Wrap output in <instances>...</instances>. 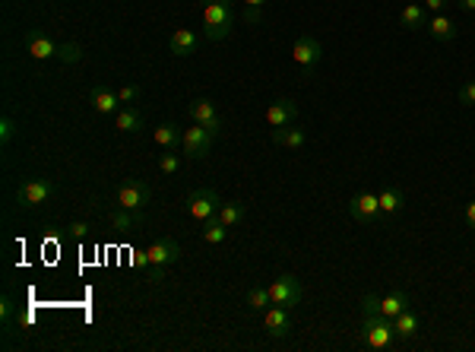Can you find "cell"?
<instances>
[{
  "label": "cell",
  "mask_w": 475,
  "mask_h": 352,
  "mask_svg": "<svg viewBox=\"0 0 475 352\" xmlns=\"http://www.w3.org/2000/svg\"><path fill=\"white\" fill-rule=\"evenodd\" d=\"M235 0H203V32L209 42H222L232 35L235 26V13H232Z\"/></svg>",
  "instance_id": "obj_1"
},
{
  "label": "cell",
  "mask_w": 475,
  "mask_h": 352,
  "mask_svg": "<svg viewBox=\"0 0 475 352\" xmlns=\"http://www.w3.org/2000/svg\"><path fill=\"white\" fill-rule=\"evenodd\" d=\"M178 260H181V241H174V238H155L152 245L137 257L140 267L152 270V280H162L165 270L172 267V263H178Z\"/></svg>",
  "instance_id": "obj_2"
},
{
  "label": "cell",
  "mask_w": 475,
  "mask_h": 352,
  "mask_svg": "<svg viewBox=\"0 0 475 352\" xmlns=\"http://www.w3.org/2000/svg\"><path fill=\"white\" fill-rule=\"evenodd\" d=\"M114 200L118 207H127V209H137V213H146L149 200H152V187L140 178H127L124 185L114 187Z\"/></svg>",
  "instance_id": "obj_3"
},
{
  "label": "cell",
  "mask_w": 475,
  "mask_h": 352,
  "mask_svg": "<svg viewBox=\"0 0 475 352\" xmlns=\"http://www.w3.org/2000/svg\"><path fill=\"white\" fill-rule=\"evenodd\" d=\"M362 340H364V346H371V349H390L393 340H396V334H393V321L384 317V314L364 317L362 321Z\"/></svg>",
  "instance_id": "obj_4"
},
{
  "label": "cell",
  "mask_w": 475,
  "mask_h": 352,
  "mask_svg": "<svg viewBox=\"0 0 475 352\" xmlns=\"http://www.w3.org/2000/svg\"><path fill=\"white\" fill-rule=\"evenodd\" d=\"M213 143H216V133H209L203 124H194V127H187L184 137H181V153H184V159H190V162L206 159Z\"/></svg>",
  "instance_id": "obj_5"
},
{
  "label": "cell",
  "mask_w": 475,
  "mask_h": 352,
  "mask_svg": "<svg viewBox=\"0 0 475 352\" xmlns=\"http://www.w3.org/2000/svg\"><path fill=\"white\" fill-rule=\"evenodd\" d=\"M219 203H222V197L213 191V187H196V191H190V194H187L184 209H187V216H190V219L206 222L209 216H216Z\"/></svg>",
  "instance_id": "obj_6"
},
{
  "label": "cell",
  "mask_w": 475,
  "mask_h": 352,
  "mask_svg": "<svg viewBox=\"0 0 475 352\" xmlns=\"http://www.w3.org/2000/svg\"><path fill=\"white\" fill-rule=\"evenodd\" d=\"M51 197H54V181L51 178H29V181H23L19 191H16V203L23 209H35V207H42V203H48Z\"/></svg>",
  "instance_id": "obj_7"
},
{
  "label": "cell",
  "mask_w": 475,
  "mask_h": 352,
  "mask_svg": "<svg viewBox=\"0 0 475 352\" xmlns=\"http://www.w3.org/2000/svg\"><path fill=\"white\" fill-rule=\"evenodd\" d=\"M301 295H304L301 282H298V276H291V273H282L279 280L269 286V299H273V304H285V308H295V304L301 302Z\"/></svg>",
  "instance_id": "obj_8"
},
{
  "label": "cell",
  "mask_w": 475,
  "mask_h": 352,
  "mask_svg": "<svg viewBox=\"0 0 475 352\" xmlns=\"http://www.w3.org/2000/svg\"><path fill=\"white\" fill-rule=\"evenodd\" d=\"M349 216L355 222H374V219H380V200H377V194L374 191H362V194H355V197L349 200Z\"/></svg>",
  "instance_id": "obj_9"
},
{
  "label": "cell",
  "mask_w": 475,
  "mask_h": 352,
  "mask_svg": "<svg viewBox=\"0 0 475 352\" xmlns=\"http://www.w3.org/2000/svg\"><path fill=\"white\" fill-rule=\"evenodd\" d=\"M187 114L194 118V124H203L209 133H216V137L222 133V118H219V111H216V105L209 99H194L187 105Z\"/></svg>",
  "instance_id": "obj_10"
},
{
  "label": "cell",
  "mask_w": 475,
  "mask_h": 352,
  "mask_svg": "<svg viewBox=\"0 0 475 352\" xmlns=\"http://www.w3.org/2000/svg\"><path fill=\"white\" fill-rule=\"evenodd\" d=\"M263 327H267V334L273 336V340L289 336L291 334V308H285V304H269V308L263 311Z\"/></svg>",
  "instance_id": "obj_11"
},
{
  "label": "cell",
  "mask_w": 475,
  "mask_h": 352,
  "mask_svg": "<svg viewBox=\"0 0 475 352\" xmlns=\"http://www.w3.org/2000/svg\"><path fill=\"white\" fill-rule=\"evenodd\" d=\"M320 57H323V45L317 42L314 35H298V42H295V48H291V60H295L298 67H317L320 64Z\"/></svg>",
  "instance_id": "obj_12"
},
{
  "label": "cell",
  "mask_w": 475,
  "mask_h": 352,
  "mask_svg": "<svg viewBox=\"0 0 475 352\" xmlns=\"http://www.w3.org/2000/svg\"><path fill=\"white\" fill-rule=\"evenodd\" d=\"M142 216L146 213H137V209H127V207H114L108 213V229L111 232H133V229L142 226Z\"/></svg>",
  "instance_id": "obj_13"
},
{
  "label": "cell",
  "mask_w": 475,
  "mask_h": 352,
  "mask_svg": "<svg viewBox=\"0 0 475 352\" xmlns=\"http://www.w3.org/2000/svg\"><path fill=\"white\" fill-rule=\"evenodd\" d=\"M172 54L174 57H190V54H196V45H200V38H196L194 29H187V26H178V29L172 32Z\"/></svg>",
  "instance_id": "obj_14"
},
{
  "label": "cell",
  "mask_w": 475,
  "mask_h": 352,
  "mask_svg": "<svg viewBox=\"0 0 475 352\" xmlns=\"http://www.w3.org/2000/svg\"><path fill=\"white\" fill-rule=\"evenodd\" d=\"M295 118H298V105L291 99H279V101H273V105L267 108V124L269 127H285V124H291Z\"/></svg>",
  "instance_id": "obj_15"
},
{
  "label": "cell",
  "mask_w": 475,
  "mask_h": 352,
  "mask_svg": "<svg viewBox=\"0 0 475 352\" xmlns=\"http://www.w3.org/2000/svg\"><path fill=\"white\" fill-rule=\"evenodd\" d=\"M26 51L35 60H57V42H51L42 32H32V35L26 38Z\"/></svg>",
  "instance_id": "obj_16"
},
{
  "label": "cell",
  "mask_w": 475,
  "mask_h": 352,
  "mask_svg": "<svg viewBox=\"0 0 475 352\" xmlns=\"http://www.w3.org/2000/svg\"><path fill=\"white\" fill-rule=\"evenodd\" d=\"M89 101L99 114H118V108H121L118 89H108V86H95L89 92Z\"/></svg>",
  "instance_id": "obj_17"
},
{
  "label": "cell",
  "mask_w": 475,
  "mask_h": 352,
  "mask_svg": "<svg viewBox=\"0 0 475 352\" xmlns=\"http://www.w3.org/2000/svg\"><path fill=\"white\" fill-rule=\"evenodd\" d=\"M418 327H422V317L412 308L399 311V314L393 317V334H396V340H412V336L418 334Z\"/></svg>",
  "instance_id": "obj_18"
},
{
  "label": "cell",
  "mask_w": 475,
  "mask_h": 352,
  "mask_svg": "<svg viewBox=\"0 0 475 352\" xmlns=\"http://www.w3.org/2000/svg\"><path fill=\"white\" fill-rule=\"evenodd\" d=\"M114 127L124 133H140L142 127H146V121H142V114L133 105H121L118 114H114Z\"/></svg>",
  "instance_id": "obj_19"
},
{
  "label": "cell",
  "mask_w": 475,
  "mask_h": 352,
  "mask_svg": "<svg viewBox=\"0 0 475 352\" xmlns=\"http://www.w3.org/2000/svg\"><path fill=\"white\" fill-rule=\"evenodd\" d=\"M428 32H431V35L437 38V42H453L459 29H457V23H453V19L447 16V13H434L431 23H428Z\"/></svg>",
  "instance_id": "obj_20"
},
{
  "label": "cell",
  "mask_w": 475,
  "mask_h": 352,
  "mask_svg": "<svg viewBox=\"0 0 475 352\" xmlns=\"http://www.w3.org/2000/svg\"><path fill=\"white\" fill-rule=\"evenodd\" d=\"M304 131L301 127H291V124H285V127H273V143H279L285 146V150H301L304 146Z\"/></svg>",
  "instance_id": "obj_21"
},
{
  "label": "cell",
  "mask_w": 475,
  "mask_h": 352,
  "mask_svg": "<svg viewBox=\"0 0 475 352\" xmlns=\"http://www.w3.org/2000/svg\"><path fill=\"white\" fill-rule=\"evenodd\" d=\"M216 216H219V219L225 222L228 229H235V226H241L244 216H247V203H241V200H225V203H219Z\"/></svg>",
  "instance_id": "obj_22"
},
{
  "label": "cell",
  "mask_w": 475,
  "mask_h": 352,
  "mask_svg": "<svg viewBox=\"0 0 475 352\" xmlns=\"http://www.w3.org/2000/svg\"><path fill=\"white\" fill-rule=\"evenodd\" d=\"M409 308V292H403V289H393L390 295H384V299H380V314L384 317H396L399 311H406Z\"/></svg>",
  "instance_id": "obj_23"
},
{
  "label": "cell",
  "mask_w": 475,
  "mask_h": 352,
  "mask_svg": "<svg viewBox=\"0 0 475 352\" xmlns=\"http://www.w3.org/2000/svg\"><path fill=\"white\" fill-rule=\"evenodd\" d=\"M377 200H380V213H384V216H396L399 209H403V203H406L403 191H399V187H393V185H386L384 191L377 194Z\"/></svg>",
  "instance_id": "obj_24"
},
{
  "label": "cell",
  "mask_w": 475,
  "mask_h": 352,
  "mask_svg": "<svg viewBox=\"0 0 475 352\" xmlns=\"http://www.w3.org/2000/svg\"><path fill=\"white\" fill-rule=\"evenodd\" d=\"M203 226V241L206 245H222V241L228 238V226L219 219V216H209L206 222H200Z\"/></svg>",
  "instance_id": "obj_25"
},
{
  "label": "cell",
  "mask_w": 475,
  "mask_h": 352,
  "mask_svg": "<svg viewBox=\"0 0 475 352\" xmlns=\"http://www.w3.org/2000/svg\"><path fill=\"white\" fill-rule=\"evenodd\" d=\"M181 137H184V133H181L174 124H159L152 131V140L162 146V150H174V146H181Z\"/></svg>",
  "instance_id": "obj_26"
},
{
  "label": "cell",
  "mask_w": 475,
  "mask_h": 352,
  "mask_svg": "<svg viewBox=\"0 0 475 352\" xmlns=\"http://www.w3.org/2000/svg\"><path fill=\"white\" fill-rule=\"evenodd\" d=\"M399 19H403V26L406 29H422V26H428V10L425 6H418V4H406L403 6V13H399Z\"/></svg>",
  "instance_id": "obj_27"
},
{
  "label": "cell",
  "mask_w": 475,
  "mask_h": 352,
  "mask_svg": "<svg viewBox=\"0 0 475 352\" xmlns=\"http://www.w3.org/2000/svg\"><path fill=\"white\" fill-rule=\"evenodd\" d=\"M269 304H273V299H269V289L254 286V289L247 292V308H250V311H267Z\"/></svg>",
  "instance_id": "obj_28"
},
{
  "label": "cell",
  "mask_w": 475,
  "mask_h": 352,
  "mask_svg": "<svg viewBox=\"0 0 475 352\" xmlns=\"http://www.w3.org/2000/svg\"><path fill=\"white\" fill-rule=\"evenodd\" d=\"M57 60H64V64H79V60H83V45L79 42L57 45Z\"/></svg>",
  "instance_id": "obj_29"
},
{
  "label": "cell",
  "mask_w": 475,
  "mask_h": 352,
  "mask_svg": "<svg viewBox=\"0 0 475 352\" xmlns=\"http://www.w3.org/2000/svg\"><path fill=\"white\" fill-rule=\"evenodd\" d=\"M159 168H162L165 175H178V172H181V155L172 153V150H168V153H159Z\"/></svg>",
  "instance_id": "obj_30"
},
{
  "label": "cell",
  "mask_w": 475,
  "mask_h": 352,
  "mask_svg": "<svg viewBox=\"0 0 475 352\" xmlns=\"http://www.w3.org/2000/svg\"><path fill=\"white\" fill-rule=\"evenodd\" d=\"M241 4H244V19H247L250 26L260 23V13H263V4H267V0H241Z\"/></svg>",
  "instance_id": "obj_31"
},
{
  "label": "cell",
  "mask_w": 475,
  "mask_h": 352,
  "mask_svg": "<svg viewBox=\"0 0 475 352\" xmlns=\"http://www.w3.org/2000/svg\"><path fill=\"white\" fill-rule=\"evenodd\" d=\"M457 101H459L463 108H475V79H469V83H463V86H459Z\"/></svg>",
  "instance_id": "obj_32"
},
{
  "label": "cell",
  "mask_w": 475,
  "mask_h": 352,
  "mask_svg": "<svg viewBox=\"0 0 475 352\" xmlns=\"http://www.w3.org/2000/svg\"><path fill=\"white\" fill-rule=\"evenodd\" d=\"M13 314H16L13 299H10V295H0V321H4V327H6V324H13Z\"/></svg>",
  "instance_id": "obj_33"
},
{
  "label": "cell",
  "mask_w": 475,
  "mask_h": 352,
  "mask_svg": "<svg viewBox=\"0 0 475 352\" xmlns=\"http://www.w3.org/2000/svg\"><path fill=\"white\" fill-rule=\"evenodd\" d=\"M362 314L364 317H377L380 314V299H377V295H362Z\"/></svg>",
  "instance_id": "obj_34"
},
{
  "label": "cell",
  "mask_w": 475,
  "mask_h": 352,
  "mask_svg": "<svg viewBox=\"0 0 475 352\" xmlns=\"http://www.w3.org/2000/svg\"><path fill=\"white\" fill-rule=\"evenodd\" d=\"M13 137H16V124H13L10 114H4V118H0V140H4V143H10Z\"/></svg>",
  "instance_id": "obj_35"
},
{
  "label": "cell",
  "mask_w": 475,
  "mask_h": 352,
  "mask_svg": "<svg viewBox=\"0 0 475 352\" xmlns=\"http://www.w3.org/2000/svg\"><path fill=\"white\" fill-rule=\"evenodd\" d=\"M89 222H73L70 229H67V235H70L73 241H83V238H89Z\"/></svg>",
  "instance_id": "obj_36"
},
{
  "label": "cell",
  "mask_w": 475,
  "mask_h": 352,
  "mask_svg": "<svg viewBox=\"0 0 475 352\" xmlns=\"http://www.w3.org/2000/svg\"><path fill=\"white\" fill-rule=\"evenodd\" d=\"M118 99L124 101V105L137 101V99H140V86H121V89H118Z\"/></svg>",
  "instance_id": "obj_37"
},
{
  "label": "cell",
  "mask_w": 475,
  "mask_h": 352,
  "mask_svg": "<svg viewBox=\"0 0 475 352\" xmlns=\"http://www.w3.org/2000/svg\"><path fill=\"white\" fill-rule=\"evenodd\" d=\"M444 6H447V0H425L428 13H444Z\"/></svg>",
  "instance_id": "obj_38"
},
{
  "label": "cell",
  "mask_w": 475,
  "mask_h": 352,
  "mask_svg": "<svg viewBox=\"0 0 475 352\" xmlns=\"http://www.w3.org/2000/svg\"><path fill=\"white\" fill-rule=\"evenodd\" d=\"M466 226L475 232V200L472 203H466Z\"/></svg>",
  "instance_id": "obj_39"
},
{
  "label": "cell",
  "mask_w": 475,
  "mask_h": 352,
  "mask_svg": "<svg viewBox=\"0 0 475 352\" xmlns=\"http://www.w3.org/2000/svg\"><path fill=\"white\" fill-rule=\"evenodd\" d=\"M457 6L466 13H475V0H457Z\"/></svg>",
  "instance_id": "obj_40"
}]
</instances>
